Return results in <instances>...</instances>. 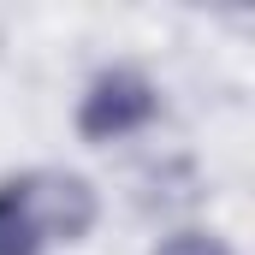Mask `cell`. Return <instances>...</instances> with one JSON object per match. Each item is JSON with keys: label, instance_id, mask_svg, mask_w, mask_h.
Listing matches in <instances>:
<instances>
[{"label": "cell", "instance_id": "1", "mask_svg": "<svg viewBox=\"0 0 255 255\" xmlns=\"http://www.w3.org/2000/svg\"><path fill=\"white\" fill-rule=\"evenodd\" d=\"M154 113H160V89L136 65H107L89 77V89L77 101V136L119 142V136H136L142 125H154Z\"/></svg>", "mask_w": 255, "mask_h": 255}, {"label": "cell", "instance_id": "2", "mask_svg": "<svg viewBox=\"0 0 255 255\" xmlns=\"http://www.w3.org/2000/svg\"><path fill=\"white\" fill-rule=\"evenodd\" d=\"M24 202H30V220H36V238L42 244H77L89 238L95 214H101V196L83 172H24Z\"/></svg>", "mask_w": 255, "mask_h": 255}, {"label": "cell", "instance_id": "3", "mask_svg": "<svg viewBox=\"0 0 255 255\" xmlns=\"http://www.w3.org/2000/svg\"><path fill=\"white\" fill-rule=\"evenodd\" d=\"M48 244L36 238L30 202H24V178H0V255H42Z\"/></svg>", "mask_w": 255, "mask_h": 255}, {"label": "cell", "instance_id": "4", "mask_svg": "<svg viewBox=\"0 0 255 255\" xmlns=\"http://www.w3.org/2000/svg\"><path fill=\"white\" fill-rule=\"evenodd\" d=\"M154 255H232L226 238H214V232H172V238H160Z\"/></svg>", "mask_w": 255, "mask_h": 255}]
</instances>
